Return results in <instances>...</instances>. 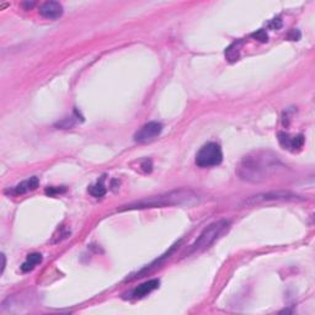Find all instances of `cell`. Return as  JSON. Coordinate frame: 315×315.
Segmentation results:
<instances>
[{
	"mask_svg": "<svg viewBox=\"0 0 315 315\" xmlns=\"http://www.w3.org/2000/svg\"><path fill=\"white\" fill-rule=\"evenodd\" d=\"M268 26H270V29H272V30H280L281 27H282V20H281L280 17L271 20L270 24H268Z\"/></svg>",
	"mask_w": 315,
	"mask_h": 315,
	"instance_id": "cell-15",
	"label": "cell"
},
{
	"mask_svg": "<svg viewBox=\"0 0 315 315\" xmlns=\"http://www.w3.org/2000/svg\"><path fill=\"white\" fill-rule=\"evenodd\" d=\"M278 142H280V144L282 145L284 149L296 152V150H299L304 145V137L302 134L292 137L288 133L281 132L278 133Z\"/></svg>",
	"mask_w": 315,
	"mask_h": 315,
	"instance_id": "cell-7",
	"label": "cell"
},
{
	"mask_svg": "<svg viewBox=\"0 0 315 315\" xmlns=\"http://www.w3.org/2000/svg\"><path fill=\"white\" fill-rule=\"evenodd\" d=\"M229 225L230 222L227 221V219H221V221L213 222L212 224H209L199 234L196 242L191 245V252H202V250H206L207 248L211 247L212 244H214L229 229Z\"/></svg>",
	"mask_w": 315,
	"mask_h": 315,
	"instance_id": "cell-3",
	"label": "cell"
},
{
	"mask_svg": "<svg viewBox=\"0 0 315 315\" xmlns=\"http://www.w3.org/2000/svg\"><path fill=\"white\" fill-rule=\"evenodd\" d=\"M163 130V126L159 122L152 121L145 124L142 128H139V130H137L134 134V140L135 142L139 143H147L150 142V140L155 139V138L159 137Z\"/></svg>",
	"mask_w": 315,
	"mask_h": 315,
	"instance_id": "cell-6",
	"label": "cell"
},
{
	"mask_svg": "<svg viewBox=\"0 0 315 315\" xmlns=\"http://www.w3.org/2000/svg\"><path fill=\"white\" fill-rule=\"evenodd\" d=\"M302 199L298 194L292 193L289 191H272L265 192V193H258L255 196L249 197L245 199V206H257V204L267 203V202H283V201H297Z\"/></svg>",
	"mask_w": 315,
	"mask_h": 315,
	"instance_id": "cell-5",
	"label": "cell"
},
{
	"mask_svg": "<svg viewBox=\"0 0 315 315\" xmlns=\"http://www.w3.org/2000/svg\"><path fill=\"white\" fill-rule=\"evenodd\" d=\"M38 184H40V181H38V178H36V176H32V178H30L29 180H25V181H22V183H20L19 185H17L16 188L14 189V192L16 194L26 193V192L33 191V189H37L38 188Z\"/></svg>",
	"mask_w": 315,
	"mask_h": 315,
	"instance_id": "cell-11",
	"label": "cell"
},
{
	"mask_svg": "<svg viewBox=\"0 0 315 315\" xmlns=\"http://www.w3.org/2000/svg\"><path fill=\"white\" fill-rule=\"evenodd\" d=\"M89 192H90L91 194H93L94 197H96V198H100V197H104L105 194H106V188H105L104 183L101 181H97L96 184L93 186H90V189H89Z\"/></svg>",
	"mask_w": 315,
	"mask_h": 315,
	"instance_id": "cell-13",
	"label": "cell"
},
{
	"mask_svg": "<svg viewBox=\"0 0 315 315\" xmlns=\"http://www.w3.org/2000/svg\"><path fill=\"white\" fill-rule=\"evenodd\" d=\"M42 262V255L38 252H32L30 255H27L26 260L24 261V263L21 265V271L22 272H30L37 265Z\"/></svg>",
	"mask_w": 315,
	"mask_h": 315,
	"instance_id": "cell-12",
	"label": "cell"
},
{
	"mask_svg": "<svg viewBox=\"0 0 315 315\" xmlns=\"http://www.w3.org/2000/svg\"><path fill=\"white\" fill-rule=\"evenodd\" d=\"M159 280H150V281H147V282L139 284V286L137 287V288L133 289L132 292V297L133 298H142V297L147 296V294H149L150 292H153L154 289H157L159 287Z\"/></svg>",
	"mask_w": 315,
	"mask_h": 315,
	"instance_id": "cell-9",
	"label": "cell"
},
{
	"mask_svg": "<svg viewBox=\"0 0 315 315\" xmlns=\"http://www.w3.org/2000/svg\"><path fill=\"white\" fill-rule=\"evenodd\" d=\"M252 37L255 38V40H258L260 42H267V41H268L267 32H266L263 29L258 30V31H256L255 33H252Z\"/></svg>",
	"mask_w": 315,
	"mask_h": 315,
	"instance_id": "cell-14",
	"label": "cell"
},
{
	"mask_svg": "<svg viewBox=\"0 0 315 315\" xmlns=\"http://www.w3.org/2000/svg\"><path fill=\"white\" fill-rule=\"evenodd\" d=\"M63 6L58 1H47L41 5L40 15L50 20H56L62 16Z\"/></svg>",
	"mask_w": 315,
	"mask_h": 315,
	"instance_id": "cell-8",
	"label": "cell"
},
{
	"mask_svg": "<svg viewBox=\"0 0 315 315\" xmlns=\"http://www.w3.org/2000/svg\"><path fill=\"white\" fill-rule=\"evenodd\" d=\"M1 260H2V265H1V273H2V272H4L5 265H6V261H5V255H4V253H1Z\"/></svg>",
	"mask_w": 315,
	"mask_h": 315,
	"instance_id": "cell-17",
	"label": "cell"
},
{
	"mask_svg": "<svg viewBox=\"0 0 315 315\" xmlns=\"http://www.w3.org/2000/svg\"><path fill=\"white\" fill-rule=\"evenodd\" d=\"M243 45H244V41L237 40V41H234V42H233L232 45L229 46V47H227L224 55H225V58H227L228 62L234 63V62H237V61H239L240 51H242Z\"/></svg>",
	"mask_w": 315,
	"mask_h": 315,
	"instance_id": "cell-10",
	"label": "cell"
},
{
	"mask_svg": "<svg viewBox=\"0 0 315 315\" xmlns=\"http://www.w3.org/2000/svg\"><path fill=\"white\" fill-rule=\"evenodd\" d=\"M199 201L198 194L194 193L191 189H175L168 193L159 194V196L150 197L144 201L137 202L134 204L126 206V209L135 208H153V207H168V206H192Z\"/></svg>",
	"mask_w": 315,
	"mask_h": 315,
	"instance_id": "cell-2",
	"label": "cell"
},
{
	"mask_svg": "<svg viewBox=\"0 0 315 315\" xmlns=\"http://www.w3.org/2000/svg\"><path fill=\"white\" fill-rule=\"evenodd\" d=\"M284 168L283 163L271 150H255L245 155L238 166V175L248 183L258 184L268 180Z\"/></svg>",
	"mask_w": 315,
	"mask_h": 315,
	"instance_id": "cell-1",
	"label": "cell"
},
{
	"mask_svg": "<svg viewBox=\"0 0 315 315\" xmlns=\"http://www.w3.org/2000/svg\"><path fill=\"white\" fill-rule=\"evenodd\" d=\"M223 161V153L219 144L207 143L196 154V165L199 168H212L219 165Z\"/></svg>",
	"mask_w": 315,
	"mask_h": 315,
	"instance_id": "cell-4",
	"label": "cell"
},
{
	"mask_svg": "<svg viewBox=\"0 0 315 315\" xmlns=\"http://www.w3.org/2000/svg\"><path fill=\"white\" fill-rule=\"evenodd\" d=\"M288 38L291 41H298L299 38H301V32H299L298 30H293V31L288 35Z\"/></svg>",
	"mask_w": 315,
	"mask_h": 315,
	"instance_id": "cell-16",
	"label": "cell"
}]
</instances>
